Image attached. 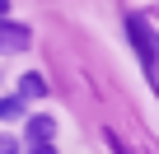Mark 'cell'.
<instances>
[{"label": "cell", "instance_id": "obj_7", "mask_svg": "<svg viewBox=\"0 0 159 154\" xmlns=\"http://www.w3.org/2000/svg\"><path fill=\"white\" fill-rule=\"evenodd\" d=\"M28 154H56V149H52V145H33Z\"/></svg>", "mask_w": 159, "mask_h": 154}, {"label": "cell", "instance_id": "obj_8", "mask_svg": "<svg viewBox=\"0 0 159 154\" xmlns=\"http://www.w3.org/2000/svg\"><path fill=\"white\" fill-rule=\"evenodd\" d=\"M5 10H10V0H0V14H5Z\"/></svg>", "mask_w": 159, "mask_h": 154}, {"label": "cell", "instance_id": "obj_2", "mask_svg": "<svg viewBox=\"0 0 159 154\" xmlns=\"http://www.w3.org/2000/svg\"><path fill=\"white\" fill-rule=\"evenodd\" d=\"M52 131H56V121H52V117H28V126H24L28 145H47V140H52Z\"/></svg>", "mask_w": 159, "mask_h": 154}, {"label": "cell", "instance_id": "obj_4", "mask_svg": "<svg viewBox=\"0 0 159 154\" xmlns=\"http://www.w3.org/2000/svg\"><path fill=\"white\" fill-rule=\"evenodd\" d=\"M42 94H47L42 75H24V80H19V98H42Z\"/></svg>", "mask_w": 159, "mask_h": 154}, {"label": "cell", "instance_id": "obj_1", "mask_svg": "<svg viewBox=\"0 0 159 154\" xmlns=\"http://www.w3.org/2000/svg\"><path fill=\"white\" fill-rule=\"evenodd\" d=\"M126 28H131V42H136V51L145 56V65H154V42H159V37L145 28V19H140V14H131V19H126Z\"/></svg>", "mask_w": 159, "mask_h": 154}, {"label": "cell", "instance_id": "obj_5", "mask_svg": "<svg viewBox=\"0 0 159 154\" xmlns=\"http://www.w3.org/2000/svg\"><path fill=\"white\" fill-rule=\"evenodd\" d=\"M24 117V98L14 94V98H0V121H19Z\"/></svg>", "mask_w": 159, "mask_h": 154}, {"label": "cell", "instance_id": "obj_6", "mask_svg": "<svg viewBox=\"0 0 159 154\" xmlns=\"http://www.w3.org/2000/svg\"><path fill=\"white\" fill-rule=\"evenodd\" d=\"M0 154H19V140L14 135H0Z\"/></svg>", "mask_w": 159, "mask_h": 154}, {"label": "cell", "instance_id": "obj_3", "mask_svg": "<svg viewBox=\"0 0 159 154\" xmlns=\"http://www.w3.org/2000/svg\"><path fill=\"white\" fill-rule=\"evenodd\" d=\"M0 47H28V28L24 24H0Z\"/></svg>", "mask_w": 159, "mask_h": 154}]
</instances>
